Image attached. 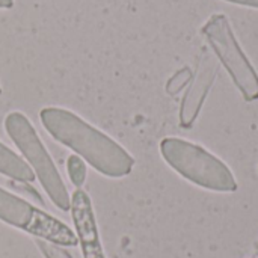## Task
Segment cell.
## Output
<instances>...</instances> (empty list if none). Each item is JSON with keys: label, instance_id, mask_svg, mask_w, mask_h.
Wrapping results in <instances>:
<instances>
[{"label": "cell", "instance_id": "cell-4", "mask_svg": "<svg viewBox=\"0 0 258 258\" xmlns=\"http://www.w3.org/2000/svg\"><path fill=\"white\" fill-rule=\"evenodd\" d=\"M201 33L225 67L233 83L246 101L258 100V74L240 47L225 14H213L201 27Z\"/></svg>", "mask_w": 258, "mask_h": 258}, {"label": "cell", "instance_id": "cell-3", "mask_svg": "<svg viewBox=\"0 0 258 258\" xmlns=\"http://www.w3.org/2000/svg\"><path fill=\"white\" fill-rule=\"evenodd\" d=\"M5 130L32 168L51 203L59 210L70 212L71 195L29 118L21 112H11L5 118Z\"/></svg>", "mask_w": 258, "mask_h": 258}, {"label": "cell", "instance_id": "cell-10", "mask_svg": "<svg viewBox=\"0 0 258 258\" xmlns=\"http://www.w3.org/2000/svg\"><path fill=\"white\" fill-rule=\"evenodd\" d=\"M36 245L39 246L42 255L45 258H73L65 249H62L60 245H56L42 239H36Z\"/></svg>", "mask_w": 258, "mask_h": 258}, {"label": "cell", "instance_id": "cell-5", "mask_svg": "<svg viewBox=\"0 0 258 258\" xmlns=\"http://www.w3.org/2000/svg\"><path fill=\"white\" fill-rule=\"evenodd\" d=\"M0 221L60 246L79 245L73 230L54 216L39 210L36 206L0 187Z\"/></svg>", "mask_w": 258, "mask_h": 258}, {"label": "cell", "instance_id": "cell-7", "mask_svg": "<svg viewBox=\"0 0 258 258\" xmlns=\"http://www.w3.org/2000/svg\"><path fill=\"white\" fill-rule=\"evenodd\" d=\"M218 67L212 60V57L204 53L198 67V73L195 76V80L192 86L189 88L183 104H181V124L184 127L190 125L197 116V113L201 109V104L209 92V88L212 86L215 77H216Z\"/></svg>", "mask_w": 258, "mask_h": 258}, {"label": "cell", "instance_id": "cell-9", "mask_svg": "<svg viewBox=\"0 0 258 258\" xmlns=\"http://www.w3.org/2000/svg\"><path fill=\"white\" fill-rule=\"evenodd\" d=\"M67 172L68 177L71 180V183L80 189L85 181H86V175H88V169H86V163L82 157L79 156H70L67 160Z\"/></svg>", "mask_w": 258, "mask_h": 258}, {"label": "cell", "instance_id": "cell-12", "mask_svg": "<svg viewBox=\"0 0 258 258\" xmlns=\"http://www.w3.org/2000/svg\"><path fill=\"white\" fill-rule=\"evenodd\" d=\"M14 6V0H0V9H9Z\"/></svg>", "mask_w": 258, "mask_h": 258}, {"label": "cell", "instance_id": "cell-2", "mask_svg": "<svg viewBox=\"0 0 258 258\" xmlns=\"http://www.w3.org/2000/svg\"><path fill=\"white\" fill-rule=\"evenodd\" d=\"M163 160L184 180L213 192H236L237 181L227 163L198 144L181 138H165L160 142Z\"/></svg>", "mask_w": 258, "mask_h": 258}, {"label": "cell", "instance_id": "cell-14", "mask_svg": "<svg viewBox=\"0 0 258 258\" xmlns=\"http://www.w3.org/2000/svg\"><path fill=\"white\" fill-rule=\"evenodd\" d=\"M257 249H258V245H257Z\"/></svg>", "mask_w": 258, "mask_h": 258}, {"label": "cell", "instance_id": "cell-8", "mask_svg": "<svg viewBox=\"0 0 258 258\" xmlns=\"http://www.w3.org/2000/svg\"><path fill=\"white\" fill-rule=\"evenodd\" d=\"M0 174L20 183H33L36 178L32 168L2 142H0Z\"/></svg>", "mask_w": 258, "mask_h": 258}, {"label": "cell", "instance_id": "cell-11", "mask_svg": "<svg viewBox=\"0 0 258 258\" xmlns=\"http://www.w3.org/2000/svg\"><path fill=\"white\" fill-rule=\"evenodd\" d=\"M224 2L234 3V5H239V6H246V8L258 9V0H224Z\"/></svg>", "mask_w": 258, "mask_h": 258}, {"label": "cell", "instance_id": "cell-13", "mask_svg": "<svg viewBox=\"0 0 258 258\" xmlns=\"http://www.w3.org/2000/svg\"><path fill=\"white\" fill-rule=\"evenodd\" d=\"M0 95H2V86H0Z\"/></svg>", "mask_w": 258, "mask_h": 258}, {"label": "cell", "instance_id": "cell-1", "mask_svg": "<svg viewBox=\"0 0 258 258\" xmlns=\"http://www.w3.org/2000/svg\"><path fill=\"white\" fill-rule=\"evenodd\" d=\"M39 119L54 141L73 150L100 174L122 178L133 171L132 154L74 112L63 107H44Z\"/></svg>", "mask_w": 258, "mask_h": 258}, {"label": "cell", "instance_id": "cell-6", "mask_svg": "<svg viewBox=\"0 0 258 258\" xmlns=\"http://www.w3.org/2000/svg\"><path fill=\"white\" fill-rule=\"evenodd\" d=\"M70 213L73 218L77 240L83 258H106L100 240L98 225L89 195L83 189H77L71 195Z\"/></svg>", "mask_w": 258, "mask_h": 258}]
</instances>
